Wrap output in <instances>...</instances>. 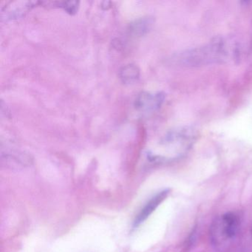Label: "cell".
I'll list each match as a JSON object with an SVG mask.
<instances>
[{
    "label": "cell",
    "instance_id": "6",
    "mask_svg": "<svg viewBox=\"0 0 252 252\" xmlns=\"http://www.w3.org/2000/svg\"><path fill=\"white\" fill-rule=\"evenodd\" d=\"M140 76V70L135 64L124 66L119 71V77L125 84H132L136 82Z\"/></svg>",
    "mask_w": 252,
    "mask_h": 252
},
{
    "label": "cell",
    "instance_id": "3",
    "mask_svg": "<svg viewBox=\"0 0 252 252\" xmlns=\"http://www.w3.org/2000/svg\"><path fill=\"white\" fill-rule=\"evenodd\" d=\"M165 99V95L163 93L151 94L148 92H142L138 94L135 98V107L136 110L141 112H153L158 110Z\"/></svg>",
    "mask_w": 252,
    "mask_h": 252
},
{
    "label": "cell",
    "instance_id": "1",
    "mask_svg": "<svg viewBox=\"0 0 252 252\" xmlns=\"http://www.w3.org/2000/svg\"><path fill=\"white\" fill-rule=\"evenodd\" d=\"M240 225V217L236 212H226L215 218L209 230L212 246L218 250L226 249L238 235Z\"/></svg>",
    "mask_w": 252,
    "mask_h": 252
},
{
    "label": "cell",
    "instance_id": "2",
    "mask_svg": "<svg viewBox=\"0 0 252 252\" xmlns=\"http://www.w3.org/2000/svg\"><path fill=\"white\" fill-rule=\"evenodd\" d=\"M231 48L222 39H215L209 45L186 51L181 60L186 66H200L226 60L231 56Z\"/></svg>",
    "mask_w": 252,
    "mask_h": 252
},
{
    "label": "cell",
    "instance_id": "8",
    "mask_svg": "<svg viewBox=\"0 0 252 252\" xmlns=\"http://www.w3.org/2000/svg\"></svg>",
    "mask_w": 252,
    "mask_h": 252
},
{
    "label": "cell",
    "instance_id": "7",
    "mask_svg": "<svg viewBox=\"0 0 252 252\" xmlns=\"http://www.w3.org/2000/svg\"><path fill=\"white\" fill-rule=\"evenodd\" d=\"M60 7L64 8L68 14H75L79 9V2L77 1H66V2H62L59 3Z\"/></svg>",
    "mask_w": 252,
    "mask_h": 252
},
{
    "label": "cell",
    "instance_id": "5",
    "mask_svg": "<svg viewBox=\"0 0 252 252\" xmlns=\"http://www.w3.org/2000/svg\"><path fill=\"white\" fill-rule=\"evenodd\" d=\"M153 26L154 19L153 17H142L129 24V32L132 36H143L152 30Z\"/></svg>",
    "mask_w": 252,
    "mask_h": 252
},
{
    "label": "cell",
    "instance_id": "4",
    "mask_svg": "<svg viewBox=\"0 0 252 252\" xmlns=\"http://www.w3.org/2000/svg\"><path fill=\"white\" fill-rule=\"evenodd\" d=\"M169 193V189H165L159 192L158 194H156V196H154V197L144 206V208L141 209V212L138 214L137 218H135L134 225H135V226H138V225L142 223L147 218H149L150 215L156 210V208L166 198Z\"/></svg>",
    "mask_w": 252,
    "mask_h": 252
}]
</instances>
